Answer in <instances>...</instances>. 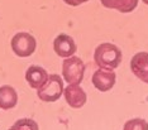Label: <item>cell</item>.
<instances>
[{"label": "cell", "mask_w": 148, "mask_h": 130, "mask_svg": "<svg viewBox=\"0 0 148 130\" xmlns=\"http://www.w3.org/2000/svg\"><path fill=\"white\" fill-rule=\"evenodd\" d=\"M103 6L119 13H132L138 5V0H100Z\"/></svg>", "instance_id": "cell-11"}, {"label": "cell", "mask_w": 148, "mask_h": 130, "mask_svg": "<svg viewBox=\"0 0 148 130\" xmlns=\"http://www.w3.org/2000/svg\"><path fill=\"white\" fill-rule=\"evenodd\" d=\"M62 1L70 6H79V5H82L85 3H87L89 0H62Z\"/></svg>", "instance_id": "cell-14"}, {"label": "cell", "mask_w": 148, "mask_h": 130, "mask_svg": "<svg viewBox=\"0 0 148 130\" xmlns=\"http://www.w3.org/2000/svg\"><path fill=\"white\" fill-rule=\"evenodd\" d=\"M48 73L41 66H29L25 71V81L32 88L38 90L48 80Z\"/></svg>", "instance_id": "cell-9"}, {"label": "cell", "mask_w": 148, "mask_h": 130, "mask_svg": "<svg viewBox=\"0 0 148 130\" xmlns=\"http://www.w3.org/2000/svg\"><path fill=\"white\" fill-rule=\"evenodd\" d=\"M91 82L97 91L100 92H108L109 90L114 87L116 82V73L114 69H106V68H99L94 72Z\"/></svg>", "instance_id": "cell-5"}, {"label": "cell", "mask_w": 148, "mask_h": 130, "mask_svg": "<svg viewBox=\"0 0 148 130\" xmlns=\"http://www.w3.org/2000/svg\"><path fill=\"white\" fill-rule=\"evenodd\" d=\"M8 130H39V126L33 119L23 118L16 120L13 126H10Z\"/></svg>", "instance_id": "cell-12"}, {"label": "cell", "mask_w": 148, "mask_h": 130, "mask_svg": "<svg viewBox=\"0 0 148 130\" xmlns=\"http://www.w3.org/2000/svg\"><path fill=\"white\" fill-rule=\"evenodd\" d=\"M18 104V94L13 86H0V109L10 110Z\"/></svg>", "instance_id": "cell-10"}, {"label": "cell", "mask_w": 148, "mask_h": 130, "mask_svg": "<svg viewBox=\"0 0 148 130\" xmlns=\"http://www.w3.org/2000/svg\"><path fill=\"white\" fill-rule=\"evenodd\" d=\"M123 59V53L118 46L105 42L99 44L94 52V62L99 68L115 69L120 66Z\"/></svg>", "instance_id": "cell-1"}, {"label": "cell", "mask_w": 148, "mask_h": 130, "mask_svg": "<svg viewBox=\"0 0 148 130\" xmlns=\"http://www.w3.org/2000/svg\"><path fill=\"white\" fill-rule=\"evenodd\" d=\"M63 96L67 105L72 109H81L87 101V95L84 88L77 83H69L63 88Z\"/></svg>", "instance_id": "cell-6"}, {"label": "cell", "mask_w": 148, "mask_h": 130, "mask_svg": "<svg viewBox=\"0 0 148 130\" xmlns=\"http://www.w3.org/2000/svg\"><path fill=\"white\" fill-rule=\"evenodd\" d=\"M130 71L138 80L148 83V52H138L130 59Z\"/></svg>", "instance_id": "cell-8"}, {"label": "cell", "mask_w": 148, "mask_h": 130, "mask_svg": "<svg viewBox=\"0 0 148 130\" xmlns=\"http://www.w3.org/2000/svg\"><path fill=\"white\" fill-rule=\"evenodd\" d=\"M63 80L60 75H49L46 83L37 90L38 99L43 102H55L63 95Z\"/></svg>", "instance_id": "cell-2"}, {"label": "cell", "mask_w": 148, "mask_h": 130, "mask_svg": "<svg viewBox=\"0 0 148 130\" xmlns=\"http://www.w3.org/2000/svg\"><path fill=\"white\" fill-rule=\"evenodd\" d=\"M142 1H143L144 4H146V5H148V0H142Z\"/></svg>", "instance_id": "cell-15"}, {"label": "cell", "mask_w": 148, "mask_h": 130, "mask_svg": "<svg viewBox=\"0 0 148 130\" xmlns=\"http://www.w3.org/2000/svg\"><path fill=\"white\" fill-rule=\"evenodd\" d=\"M53 51L58 57L61 58H67L73 56L77 51V46L73 38L69 34L61 33L55 38L53 41Z\"/></svg>", "instance_id": "cell-7"}, {"label": "cell", "mask_w": 148, "mask_h": 130, "mask_svg": "<svg viewBox=\"0 0 148 130\" xmlns=\"http://www.w3.org/2000/svg\"><path fill=\"white\" fill-rule=\"evenodd\" d=\"M123 130H148V123L144 119L134 118L124 124Z\"/></svg>", "instance_id": "cell-13"}, {"label": "cell", "mask_w": 148, "mask_h": 130, "mask_svg": "<svg viewBox=\"0 0 148 130\" xmlns=\"http://www.w3.org/2000/svg\"><path fill=\"white\" fill-rule=\"evenodd\" d=\"M12 51L15 56L22 58L29 57L36 52L37 48V41L31 33L28 32H18L13 35L10 41Z\"/></svg>", "instance_id": "cell-4"}, {"label": "cell", "mask_w": 148, "mask_h": 130, "mask_svg": "<svg viewBox=\"0 0 148 130\" xmlns=\"http://www.w3.org/2000/svg\"><path fill=\"white\" fill-rule=\"evenodd\" d=\"M85 69H86V66L84 61L75 54L63 59L62 76L66 82L80 85L84 78V75H85Z\"/></svg>", "instance_id": "cell-3"}]
</instances>
